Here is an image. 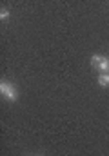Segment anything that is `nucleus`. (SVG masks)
I'll use <instances>...</instances> for the list:
<instances>
[{"instance_id":"4","label":"nucleus","mask_w":109,"mask_h":156,"mask_svg":"<svg viewBox=\"0 0 109 156\" xmlns=\"http://www.w3.org/2000/svg\"><path fill=\"white\" fill-rule=\"evenodd\" d=\"M102 58H104V56H102V55H93V58H91V62H93V64H95V66H98V64H100V60H102Z\"/></svg>"},{"instance_id":"3","label":"nucleus","mask_w":109,"mask_h":156,"mask_svg":"<svg viewBox=\"0 0 109 156\" xmlns=\"http://www.w3.org/2000/svg\"><path fill=\"white\" fill-rule=\"evenodd\" d=\"M98 83H100V87H109V73H100Z\"/></svg>"},{"instance_id":"5","label":"nucleus","mask_w":109,"mask_h":156,"mask_svg":"<svg viewBox=\"0 0 109 156\" xmlns=\"http://www.w3.org/2000/svg\"><path fill=\"white\" fill-rule=\"evenodd\" d=\"M9 18V11L7 9H2L0 11V20H7Z\"/></svg>"},{"instance_id":"1","label":"nucleus","mask_w":109,"mask_h":156,"mask_svg":"<svg viewBox=\"0 0 109 156\" xmlns=\"http://www.w3.org/2000/svg\"><path fill=\"white\" fill-rule=\"evenodd\" d=\"M0 93H2V96H4L7 102H16L18 93H16V89H15V85H13L11 82L0 80Z\"/></svg>"},{"instance_id":"2","label":"nucleus","mask_w":109,"mask_h":156,"mask_svg":"<svg viewBox=\"0 0 109 156\" xmlns=\"http://www.w3.org/2000/svg\"><path fill=\"white\" fill-rule=\"evenodd\" d=\"M96 67H98V71H100V73H109V60H107V58H102V60H100V64H98Z\"/></svg>"}]
</instances>
